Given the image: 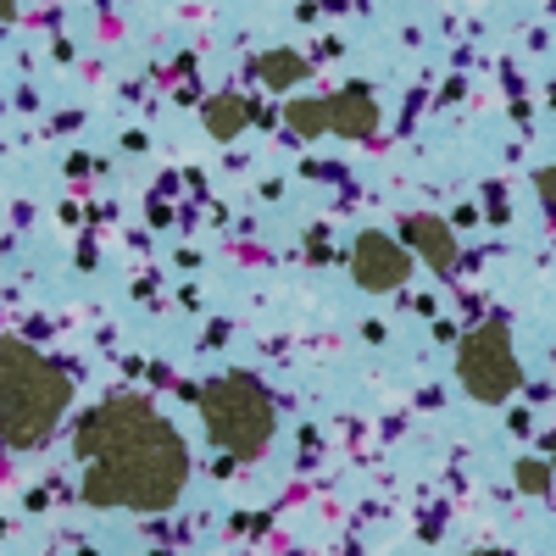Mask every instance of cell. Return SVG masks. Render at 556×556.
<instances>
[{
  "label": "cell",
  "mask_w": 556,
  "mask_h": 556,
  "mask_svg": "<svg viewBox=\"0 0 556 556\" xmlns=\"http://www.w3.org/2000/svg\"><path fill=\"white\" fill-rule=\"evenodd\" d=\"M12 7H17V0H0V17H12Z\"/></svg>",
  "instance_id": "cell-10"
},
{
  "label": "cell",
  "mask_w": 556,
  "mask_h": 556,
  "mask_svg": "<svg viewBox=\"0 0 556 556\" xmlns=\"http://www.w3.org/2000/svg\"><path fill=\"white\" fill-rule=\"evenodd\" d=\"M462 379L479 401H501L506 390L518 384V362H513V345H506V329H479L468 345H462Z\"/></svg>",
  "instance_id": "cell-1"
},
{
  "label": "cell",
  "mask_w": 556,
  "mask_h": 556,
  "mask_svg": "<svg viewBox=\"0 0 556 556\" xmlns=\"http://www.w3.org/2000/svg\"><path fill=\"white\" fill-rule=\"evenodd\" d=\"M295 112V128H323V123H329V106H317V101H301V106H290Z\"/></svg>",
  "instance_id": "cell-7"
},
{
  "label": "cell",
  "mask_w": 556,
  "mask_h": 556,
  "mask_svg": "<svg viewBox=\"0 0 556 556\" xmlns=\"http://www.w3.org/2000/svg\"><path fill=\"white\" fill-rule=\"evenodd\" d=\"M356 278L362 285H374V290H390V285H401L406 278V256L390 245V240H362V251H356Z\"/></svg>",
  "instance_id": "cell-2"
},
{
  "label": "cell",
  "mask_w": 556,
  "mask_h": 556,
  "mask_svg": "<svg viewBox=\"0 0 556 556\" xmlns=\"http://www.w3.org/2000/svg\"><path fill=\"white\" fill-rule=\"evenodd\" d=\"M540 195H545V206L556 212V167H551V173H540Z\"/></svg>",
  "instance_id": "cell-8"
},
{
  "label": "cell",
  "mask_w": 556,
  "mask_h": 556,
  "mask_svg": "<svg viewBox=\"0 0 556 556\" xmlns=\"http://www.w3.org/2000/svg\"><path fill=\"white\" fill-rule=\"evenodd\" d=\"M406 235H412V245L424 251L434 267H451L456 245H451V235H445V223H434V217H412V223H406Z\"/></svg>",
  "instance_id": "cell-4"
},
{
  "label": "cell",
  "mask_w": 556,
  "mask_h": 556,
  "mask_svg": "<svg viewBox=\"0 0 556 556\" xmlns=\"http://www.w3.org/2000/svg\"><path fill=\"white\" fill-rule=\"evenodd\" d=\"M523 484H529V490H545V473L534 468V462H529V468H523Z\"/></svg>",
  "instance_id": "cell-9"
},
{
  "label": "cell",
  "mask_w": 556,
  "mask_h": 556,
  "mask_svg": "<svg viewBox=\"0 0 556 556\" xmlns=\"http://www.w3.org/2000/svg\"><path fill=\"white\" fill-rule=\"evenodd\" d=\"M301 73H306V67H301L295 51H267V56H262V78H267V84H295Z\"/></svg>",
  "instance_id": "cell-5"
},
{
  "label": "cell",
  "mask_w": 556,
  "mask_h": 556,
  "mask_svg": "<svg viewBox=\"0 0 556 556\" xmlns=\"http://www.w3.org/2000/svg\"><path fill=\"white\" fill-rule=\"evenodd\" d=\"M240 117H245V106H240L235 96H223V101H212V128H217V134H228V128H235Z\"/></svg>",
  "instance_id": "cell-6"
},
{
  "label": "cell",
  "mask_w": 556,
  "mask_h": 556,
  "mask_svg": "<svg viewBox=\"0 0 556 556\" xmlns=\"http://www.w3.org/2000/svg\"><path fill=\"white\" fill-rule=\"evenodd\" d=\"M329 123L345 128V134H367V128L379 123V112H374V101H367L362 89H345V96L329 101Z\"/></svg>",
  "instance_id": "cell-3"
}]
</instances>
